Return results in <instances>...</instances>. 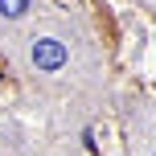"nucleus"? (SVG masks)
<instances>
[{
  "label": "nucleus",
  "instance_id": "f257e3e1",
  "mask_svg": "<svg viewBox=\"0 0 156 156\" xmlns=\"http://www.w3.org/2000/svg\"><path fill=\"white\" fill-rule=\"evenodd\" d=\"M29 58H33V66H37V70L54 74V70H62V66L70 62V49H66L58 37H33V49H29Z\"/></svg>",
  "mask_w": 156,
  "mask_h": 156
},
{
  "label": "nucleus",
  "instance_id": "f03ea898",
  "mask_svg": "<svg viewBox=\"0 0 156 156\" xmlns=\"http://www.w3.org/2000/svg\"><path fill=\"white\" fill-rule=\"evenodd\" d=\"M25 12H29V0H0V16H8V21H16Z\"/></svg>",
  "mask_w": 156,
  "mask_h": 156
}]
</instances>
